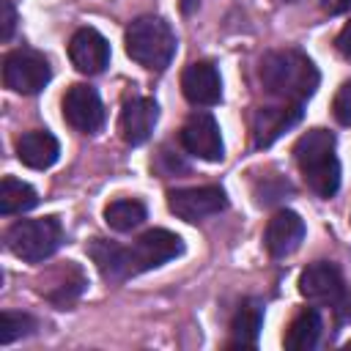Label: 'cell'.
Segmentation results:
<instances>
[{"label": "cell", "mask_w": 351, "mask_h": 351, "mask_svg": "<svg viewBox=\"0 0 351 351\" xmlns=\"http://www.w3.org/2000/svg\"><path fill=\"white\" fill-rule=\"evenodd\" d=\"M181 252H184L181 236H176L173 230H165V228L145 230L132 247H121L107 239H93L88 244V255L96 263L99 274L112 282L137 277L148 269H156V266L178 258Z\"/></svg>", "instance_id": "1"}, {"label": "cell", "mask_w": 351, "mask_h": 351, "mask_svg": "<svg viewBox=\"0 0 351 351\" xmlns=\"http://www.w3.org/2000/svg\"><path fill=\"white\" fill-rule=\"evenodd\" d=\"M258 77H261V85L266 88V93H271L282 101H296V104H304L321 82L315 63L304 52L291 49V47L266 52L261 58Z\"/></svg>", "instance_id": "2"}, {"label": "cell", "mask_w": 351, "mask_h": 351, "mask_svg": "<svg viewBox=\"0 0 351 351\" xmlns=\"http://www.w3.org/2000/svg\"><path fill=\"white\" fill-rule=\"evenodd\" d=\"M335 145L337 140L329 129H307L293 145L296 167L318 197H332L340 189V162Z\"/></svg>", "instance_id": "3"}, {"label": "cell", "mask_w": 351, "mask_h": 351, "mask_svg": "<svg viewBox=\"0 0 351 351\" xmlns=\"http://www.w3.org/2000/svg\"><path fill=\"white\" fill-rule=\"evenodd\" d=\"M126 55L148 71H165L176 55V33L162 16H137L126 27Z\"/></svg>", "instance_id": "4"}, {"label": "cell", "mask_w": 351, "mask_h": 351, "mask_svg": "<svg viewBox=\"0 0 351 351\" xmlns=\"http://www.w3.org/2000/svg\"><path fill=\"white\" fill-rule=\"evenodd\" d=\"M63 244V228L58 217H38V219H19L8 228L5 233V247L27 261V263H41L49 255L58 252Z\"/></svg>", "instance_id": "5"}, {"label": "cell", "mask_w": 351, "mask_h": 351, "mask_svg": "<svg viewBox=\"0 0 351 351\" xmlns=\"http://www.w3.org/2000/svg\"><path fill=\"white\" fill-rule=\"evenodd\" d=\"M49 80H52V69L47 58L36 49H14L3 58V82L14 93L33 96L44 90Z\"/></svg>", "instance_id": "6"}, {"label": "cell", "mask_w": 351, "mask_h": 351, "mask_svg": "<svg viewBox=\"0 0 351 351\" xmlns=\"http://www.w3.org/2000/svg\"><path fill=\"white\" fill-rule=\"evenodd\" d=\"M167 208L184 222H200L228 208V197L219 186H186L167 192Z\"/></svg>", "instance_id": "7"}, {"label": "cell", "mask_w": 351, "mask_h": 351, "mask_svg": "<svg viewBox=\"0 0 351 351\" xmlns=\"http://www.w3.org/2000/svg\"><path fill=\"white\" fill-rule=\"evenodd\" d=\"M178 140H181L184 151L197 156V159L222 162V156H225V143H222V134H219V123L206 110H197L184 121Z\"/></svg>", "instance_id": "8"}, {"label": "cell", "mask_w": 351, "mask_h": 351, "mask_svg": "<svg viewBox=\"0 0 351 351\" xmlns=\"http://www.w3.org/2000/svg\"><path fill=\"white\" fill-rule=\"evenodd\" d=\"M63 118L71 129L82 134H96L104 126V104L96 88L85 82H74L63 96Z\"/></svg>", "instance_id": "9"}, {"label": "cell", "mask_w": 351, "mask_h": 351, "mask_svg": "<svg viewBox=\"0 0 351 351\" xmlns=\"http://www.w3.org/2000/svg\"><path fill=\"white\" fill-rule=\"evenodd\" d=\"M299 293L313 304H337L346 293L343 274L329 261H315L299 274Z\"/></svg>", "instance_id": "10"}, {"label": "cell", "mask_w": 351, "mask_h": 351, "mask_svg": "<svg viewBox=\"0 0 351 351\" xmlns=\"http://www.w3.org/2000/svg\"><path fill=\"white\" fill-rule=\"evenodd\" d=\"M184 99L195 107H214L222 99V80L219 69L211 60H195L181 74Z\"/></svg>", "instance_id": "11"}, {"label": "cell", "mask_w": 351, "mask_h": 351, "mask_svg": "<svg viewBox=\"0 0 351 351\" xmlns=\"http://www.w3.org/2000/svg\"><path fill=\"white\" fill-rule=\"evenodd\" d=\"M304 115V104L285 101L280 107H261L252 118V140L258 148H269L274 140H280L291 126H296Z\"/></svg>", "instance_id": "12"}, {"label": "cell", "mask_w": 351, "mask_h": 351, "mask_svg": "<svg viewBox=\"0 0 351 351\" xmlns=\"http://www.w3.org/2000/svg\"><path fill=\"white\" fill-rule=\"evenodd\" d=\"M69 58L82 74H101L110 66V44L93 27H80L69 41Z\"/></svg>", "instance_id": "13"}, {"label": "cell", "mask_w": 351, "mask_h": 351, "mask_svg": "<svg viewBox=\"0 0 351 351\" xmlns=\"http://www.w3.org/2000/svg\"><path fill=\"white\" fill-rule=\"evenodd\" d=\"M304 239V219L291 211V208H282L277 211L269 222H266V230H263V247L269 250L271 258H285L291 252L299 250Z\"/></svg>", "instance_id": "14"}, {"label": "cell", "mask_w": 351, "mask_h": 351, "mask_svg": "<svg viewBox=\"0 0 351 351\" xmlns=\"http://www.w3.org/2000/svg\"><path fill=\"white\" fill-rule=\"evenodd\" d=\"M156 121H159V107H156V101L148 99V96H132L129 101H123L118 129H121V137H123L129 145H143V143L154 134Z\"/></svg>", "instance_id": "15"}, {"label": "cell", "mask_w": 351, "mask_h": 351, "mask_svg": "<svg viewBox=\"0 0 351 351\" xmlns=\"http://www.w3.org/2000/svg\"><path fill=\"white\" fill-rule=\"evenodd\" d=\"M16 156L30 170H47V167H52L58 162L60 143L47 129H33V132H25L16 140Z\"/></svg>", "instance_id": "16"}, {"label": "cell", "mask_w": 351, "mask_h": 351, "mask_svg": "<svg viewBox=\"0 0 351 351\" xmlns=\"http://www.w3.org/2000/svg\"><path fill=\"white\" fill-rule=\"evenodd\" d=\"M261 326H263V304L258 299H244L230 318V343L228 346L255 348Z\"/></svg>", "instance_id": "17"}, {"label": "cell", "mask_w": 351, "mask_h": 351, "mask_svg": "<svg viewBox=\"0 0 351 351\" xmlns=\"http://www.w3.org/2000/svg\"><path fill=\"white\" fill-rule=\"evenodd\" d=\"M321 329H324V326H321L318 310H315V307H307V310H302V313L291 321V326H288V332H285V337H282V346L291 348V351H310V348L318 346Z\"/></svg>", "instance_id": "18"}, {"label": "cell", "mask_w": 351, "mask_h": 351, "mask_svg": "<svg viewBox=\"0 0 351 351\" xmlns=\"http://www.w3.org/2000/svg\"><path fill=\"white\" fill-rule=\"evenodd\" d=\"M38 203L36 189L27 181H19L14 176H5L0 184V214L3 217H14V214H25Z\"/></svg>", "instance_id": "19"}, {"label": "cell", "mask_w": 351, "mask_h": 351, "mask_svg": "<svg viewBox=\"0 0 351 351\" xmlns=\"http://www.w3.org/2000/svg\"><path fill=\"white\" fill-rule=\"evenodd\" d=\"M104 222L118 230V233H129L134 230L137 225L145 222V206L134 197H121V200H112L107 208H104Z\"/></svg>", "instance_id": "20"}, {"label": "cell", "mask_w": 351, "mask_h": 351, "mask_svg": "<svg viewBox=\"0 0 351 351\" xmlns=\"http://www.w3.org/2000/svg\"><path fill=\"white\" fill-rule=\"evenodd\" d=\"M85 285H88V282H85V274L80 271V266L69 263V266H66V280H60L52 291H47V299H49L55 307L66 310V307H71V304L82 296Z\"/></svg>", "instance_id": "21"}, {"label": "cell", "mask_w": 351, "mask_h": 351, "mask_svg": "<svg viewBox=\"0 0 351 351\" xmlns=\"http://www.w3.org/2000/svg\"><path fill=\"white\" fill-rule=\"evenodd\" d=\"M36 326H38V324H36L33 315L5 310V313L0 315V343L8 346V343H14L16 337H27V335H33Z\"/></svg>", "instance_id": "22"}, {"label": "cell", "mask_w": 351, "mask_h": 351, "mask_svg": "<svg viewBox=\"0 0 351 351\" xmlns=\"http://www.w3.org/2000/svg\"><path fill=\"white\" fill-rule=\"evenodd\" d=\"M332 112H335L337 123L351 126V80H346V82L337 88L335 101H332Z\"/></svg>", "instance_id": "23"}, {"label": "cell", "mask_w": 351, "mask_h": 351, "mask_svg": "<svg viewBox=\"0 0 351 351\" xmlns=\"http://www.w3.org/2000/svg\"><path fill=\"white\" fill-rule=\"evenodd\" d=\"M0 11H3V33H0V38L8 41V38L14 36V27H16V11H14V3H11V0H3V3H0Z\"/></svg>", "instance_id": "24"}, {"label": "cell", "mask_w": 351, "mask_h": 351, "mask_svg": "<svg viewBox=\"0 0 351 351\" xmlns=\"http://www.w3.org/2000/svg\"><path fill=\"white\" fill-rule=\"evenodd\" d=\"M335 47H337V52H340L343 58L351 60V22L343 25V30H340L337 38H335Z\"/></svg>", "instance_id": "25"}, {"label": "cell", "mask_w": 351, "mask_h": 351, "mask_svg": "<svg viewBox=\"0 0 351 351\" xmlns=\"http://www.w3.org/2000/svg\"><path fill=\"white\" fill-rule=\"evenodd\" d=\"M321 8L332 16H337V14H346L351 8V0H321Z\"/></svg>", "instance_id": "26"}, {"label": "cell", "mask_w": 351, "mask_h": 351, "mask_svg": "<svg viewBox=\"0 0 351 351\" xmlns=\"http://www.w3.org/2000/svg\"><path fill=\"white\" fill-rule=\"evenodd\" d=\"M337 310L343 321H351V293H343V299L337 302Z\"/></svg>", "instance_id": "27"}, {"label": "cell", "mask_w": 351, "mask_h": 351, "mask_svg": "<svg viewBox=\"0 0 351 351\" xmlns=\"http://www.w3.org/2000/svg\"><path fill=\"white\" fill-rule=\"evenodd\" d=\"M197 5H200V0H181V11L184 14H192Z\"/></svg>", "instance_id": "28"}, {"label": "cell", "mask_w": 351, "mask_h": 351, "mask_svg": "<svg viewBox=\"0 0 351 351\" xmlns=\"http://www.w3.org/2000/svg\"><path fill=\"white\" fill-rule=\"evenodd\" d=\"M346 348H351V340H348V343H346Z\"/></svg>", "instance_id": "29"}]
</instances>
